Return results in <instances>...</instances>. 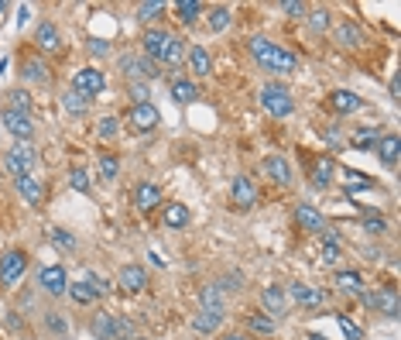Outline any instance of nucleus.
Here are the masks:
<instances>
[{
  "mask_svg": "<svg viewBox=\"0 0 401 340\" xmlns=\"http://www.w3.org/2000/svg\"><path fill=\"white\" fill-rule=\"evenodd\" d=\"M247 48H250V55H254V62L261 69H267V73H299V55H292L288 48L261 38V35H254Z\"/></svg>",
  "mask_w": 401,
  "mask_h": 340,
  "instance_id": "obj_1",
  "label": "nucleus"
},
{
  "mask_svg": "<svg viewBox=\"0 0 401 340\" xmlns=\"http://www.w3.org/2000/svg\"><path fill=\"white\" fill-rule=\"evenodd\" d=\"M35 161H38V155H35V144H31V141H14V144L4 152V169H7L14 179L31 176Z\"/></svg>",
  "mask_w": 401,
  "mask_h": 340,
  "instance_id": "obj_2",
  "label": "nucleus"
},
{
  "mask_svg": "<svg viewBox=\"0 0 401 340\" xmlns=\"http://www.w3.org/2000/svg\"><path fill=\"white\" fill-rule=\"evenodd\" d=\"M261 107H264L271 117H288L295 110V97L285 83H264L261 86Z\"/></svg>",
  "mask_w": 401,
  "mask_h": 340,
  "instance_id": "obj_3",
  "label": "nucleus"
},
{
  "mask_svg": "<svg viewBox=\"0 0 401 340\" xmlns=\"http://www.w3.org/2000/svg\"><path fill=\"white\" fill-rule=\"evenodd\" d=\"M24 272H28V251L7 248L0 255V285L4 289H18L21 282H24Z\"/></svg>",
  "mask_w": 401,
  "mask_h": 340,
  "instance_id": "obj_4",
  "label": "nucleus"
},
{
  "mask_svg": "<svg viewBox=\"0 0 401 340\" xmlns=\"http://www.w3.org/2000/svg\"><path fill=\"white\" fill-rule=\"evenodd\" d=\"M69 90H76L79 97H100L103 90H107V73L103 69H93V65H86V69H79L76 76H73V86Z\"/></svg>",
  "mask_w": 401,
  "mask_h": 340,
  "instance_id": "obj_5",
  "label": "nucleus"
},
{
  "mask_svg": "<svg viewBox=\"0 0 401 340\" xmlns=\"http://www.w3.org/2000/svg\"><path fill=\"white\" fill-rule=\"evenodd\" d=\"M117 65H120V73L127 76V83H144V80H154L158 76V65H154L151 59H144V55H120L117 59Z\"/></svg>",
  "mask_w": 401,
  "mask_h": 340,
  "instance_id": "obj_6",
  "label": "nucleus"
},
{
  "mask_svg": "<svg viewBox=\"0 0 401 340\" xmlns=\"http://www.w3.org/2000/svg\"><path fill=\"white\" fill-rule=\"evenodd\" d=\"M0 120H4L7 134H11L14 141H31V134H35V120H31V114H21V110L4 107V110H0Z\"/></svg>",
  "mask_w": 401,
  "mask_h": 340,
  "instance_id": "obj_7",
  "label": "nucleus"
},
{
  "mask_svg": "<svg viewBox=\"0 0 401 340\" xmlns=\"http://www.w3.org/2000/svg\"><path fill=\"white\" fill-rule=\"evenodd\" d=\"M38 289L41 292H48V296H65V289H69L65 268H62V265H41L38 268Z\"/></svg>",
  "mask_w": 401,
  "mask_h": 340,
  "instance_id": "obj_8",
  "label": "nucleus"
},
{
  "mask_svg": "<svg viewBox=\"0 0 401 340\" xmlns=\"http://www.w3.org/2000/svg\"><path fill=\"white\" fill-rule=\"evenodd\" d=\"M169 41H172V31H165V28H148L144 35H141V48H144V59H151L154 65L165 59V48H169Z\"/></svg>",
  "mask_w": 401,
  "mask_h": 340,
  "instance_id": "obj_9",
  "label": "nucleus"
},
{
  "mask_svg": "<svg viewBox=\"0 0 401 340\" xmlns=\"http://www.w3.org/2000/svg\"><path fill=\"white\" fill-rule=\"evenodd\" d=\"M127 124H131L134 131L148 134V131H154V127L161 124V114H158L154 103H134L131 110H127Z\"/></svg>",
  "mask_w": 401,
  "mask_h": 340,
  "instance_id": "obj_10",
  "label": "nucleus"
},
{
  "mask_svg": "<svg viewBox=\"0 0 401 340\" xmlns=\"http://www.w3.org/2000/svg\"><path fill=\"white\" fill-rule=\"evenodd\" d=\"M117 289H124L127 296L144 292V289H148V272H144L141 265H124V268L117 272Z\"/></svg>",
  "mask_w": 401,
  "mask_h": 340,
  "instance_id": "obj_11",
  "label": "nucleus"
},
{
  "mask_svg": "<svg viewBox=\"0 0 401 340\" xmlns=\"http://www.w3.org/2000/svg\"><path fill=\"white\" fill-rule=\"evenodd\" d=\"M363 302L367 306H374L378 309V317H387V320H395L401 313V302H398V292L395 289H378V296H367V292H360Z\"/></svg>",
  "mask_w": 401,
  "mask_h": 340,
  "instance_id": "obj_12",
  "label": "nucleus"
},
{
  "mask_svg": "<svg viewBox=\"0 0 401 340\" xmlns=\"http://www.w3.org/2000/svg\"><path fill=\"white\" fill-rule=\"evenodd\" d=\"M285 296L295 302V306H306V309H319V306L326 302L323 289H312V285H306V282H295V285H288Z\"/></svg>",
  "mask_w": 401,
  "mask_h": 340,
  "instance_id": "obj_13",
  "label": "nucleus"
},
{
  "mask_svg": "<svg viewBox=\"0 0 401 340\" xmlns=\"http://www.w3.org/2000/svg\"><path fill=\"white\" fill-rule=\"evenodd\" d=\"M230 200L237 203L240 210H254V203H257V189H254V182L247 176H237V179L230 182Z\"/></svg>",
  "mask_w": 401,
  "mask_h": 340,
  "instance_id": "obj_14",
  "label": "nucleus"
},
{
  "mask_svg": "<svg viewBox=\"0 0 401 340\" xmlns=\"http://www.w3.org/2000/svg\"><path fill=\"white\" fill-rule=\"evenodd\" d=\"M295 223H299L302 230H309V234H323L326 230L323 213H319L312 203H299V206H295Z\"/></svg>",
  "mask_w": 401,
  "mask_h": 340,
  "instance_id": "obj_15",
  "label": "nucleus"
},
{
  "mask_svg": "<svg viewBox=\"0 0 401 340\" xmlns=\"http://www.w3.org/2000/svg\"><path fill=\"white\" fill-rule=\"evenodd\" d=\"M264 172H267V179L274 182V186H292V182H295V172H292L288 159H282V155L264 159Z\"/></svg>",
  "mask_w": 401,
  "mask_h": 340,
  "instance_id": "obj_16",
  "label": "nucleus"
},
{
  "mask_svg": "<svg viewBox=\"0 0 401 340\" xmlns=\"http://www.w3.org/2000/svg\"><path fill=\"white\" fill-rule=\"evenodd\" d=\"M134 206H137L141 213L161 206V189H158L154 182H137V186H134Z\"/></svg>",
  "mask_w": 401,
  "mask_h": 340,
  "instance_id": "obj_17",
  "label": "nucleus"
},
{
  "mask_svg": "<svg viewBox=\"0 0 401 340\" xmlns=\"http://www.w3.org/2000/svg\"><path fill=\"white\" fill-rule=\"evenodd\" d=\"M261 306H264L267 317H282L288 309V296L282 285H267V289H261Z\"/></svg>",
  "mask_w": 401,
  "mask_h": 340,
  "instance_id": "obj_18",
  "label": "nucleus"
},
{
  "mask_svg": "<svg viewBox=\"0 0 401 340\" xmlns=\"http://www.w3.org/2000/svg\"><path fill=\"white\" fill-rule=\"evenodd\" d=\"M14 186H18L21 200L38 210L41 200H45V186H41V179H35V176H21V179H14Z\"/></svg>",
  "mask_w": 401,
  "mask_h": 340,
  "instance_id": "obj_19",
  "label": "nucleus"
},
{
  "mask_svg": "<svg viewBox=\"0 0 401 340\" xmlns=\"http://www.w3.org/2000/svg\"><path fill=\"white\" fill-rule=\"evenodd\" d=\"M360 107H363V100L353 90H333L329 93V110H336V114H357Z\"/></svg>",
  "mask_w": 401,
  "mask_h": 340,
  "instance_id": "obj_20",
  "label": "nucleus"
},
{
  "mask_svg": "<svg viewBox=\"0 0 401 340\" xmlns=\"http://www.w3.org/2000/svg\"><path fill=\"white\" fill-rule=\"evenodd\" d=\"M374 148H378V159H381L384 169H395V165H398V152H401L398 134H381V141H378Z\"/></svg>",
  "mask_w": 401,
  "mask_h": 340,
  "instance_id": "obj_21",
  "label": "nucleus"
},
{
  "mask_svg": "<svg viewBox=\"0 0 401 340\" xmlns=\"http://www.w3.org/2000/svg\"><path fill=\"white\" fill-rule=\"evenodd\" d=\"M35 45H38V52H58L62 38H58V28L52 21H41L35 28Z\"/></svg>",
  "mask_w": 401,
  "mask_h": 340,
  "instance_id": "obj_22",
  "label": "nucleus"
},
{
  "mask_svg": "<svg viewBox=\"0 0 401 340\" xmlns=\"http://www.w3.org/2000/svg\"><path fill=\"white\" fill-rule=\"evenodd\" d=\"M189 206L186 203H165L161 206V221H165V227H172V230H182L186 223H189Z\"/></svg>",
  "mask_w": 401,
  "mask_h": 340,
  "instance_id": "obj_23",
  "label": "nucleus"
},
{
  "mask_svg": "<svg viewBox=\"0 0 401 340\" xmlns=\"http://www.w3.org/2000/svg\"><path fill=\"white\" fill-rule=\"evenodd\" d=\"M189 69L196 80H203V76H210L213 73V55L203 48V45H192L189 48Z\"/></svg>",
  "mask_w": 401,
  "mask_h": 340,
  "instance_id": "obj_24",
  "label": "nucleus"
},
{
  "mask_svg": "<svg viewBox=\"0 0 401 340\" xmlns=\"http://www.w3.org/2000/svg\"><path fill=\"white\" fill-rule=\"evenodd\" d=\"M333 38H336V45H343V48H357L363 41V31H360V24H353V21H340L336 31H333Z\"/></svg>",
  "mask_w": 401,
  "mask_h": 340,
  "instance_id": "obj_25",
  "label": "nucleus"
},
{
  "mask_svg": "<svg viewBox=\"0 0 401 340\" xmlns=\"http://www.w3.org/2000/svg\"><path fill=\"white\" fill-rule=\"evenodd\" d=\"M381 141V131H378V124H367V127H357V131H350V144L357 148V152H367V148H374Z\"/></svg>",
  "mask_w": 401,
  "mask_h": 340,
  "instance_id": "obj_26",
  "label": "nucleus"
},
{
  "mask_svg": "<svg viewBox=\"0 0 401 340\" xmlns=\"http://www.w3.org/2000/svg\"><path fill=\"white\" fill-rule=\"evenodd\" d=\"M169 93H172L175 103H192V100H199V83L196 80H172Z\"/></svg>",
  "mask_w": 401,
  "mask_h": 340,
  "instance_id": "obj_27",
  "label": "nucleus"
},
{
  "mask_svg": "<svg viewBox=\"0 0 401 340\" xmlns=\"http://www.w3.org/2000/svg\"><path fill=\"white\" fill-rule=\"evenodd\" d=\"M223 326V313H210V309H199L196 317H192V330L196 334H216Z\"/></svg>",
  "mask_w": 401,
  "mask_h": 340,
  "instance_id": "obj_28",
  "label": "nucleus"
},
{
  "mask_svg": "<svg viewBox=\"0 0 401 340\" xmlns=\"http://www.w3.org/2000/svg\"><path fill=\"white\" fill-rule=\"evenodd\" d=\"M336 289L343 292V296H360L363 292V275L360 272H336Z\"/></svg>",
  "mask_w": 401,
  "mask_h": 340,
  "instance_id": "obj_29",
  "label": "nucleus"
},
{
  "mask_svg": "<svg viewBox=\"0 0 401 340\" xmlns=\"http://www.w3.org/2000/svg\"><path fill=\"white\" fill-rule=\"evenodd\" d=\"M90 334L96 340H117L114 334V313H96L93 323H90Z\"/></svg>",
  "mask_w": 401,
  "mask_h": 340,
  "instance_id": "obj_30",
  "label": "nucleus"
},
{
  "mask_svg": "<svg viewBox=\"0 0 401 340\" xmlns=\"http://www.w3.org/2000/svg\"><path fill=\"white\" fill-rule=\"evenodd\" d=\"M274 326H278V320H274V317H267V313H250V317H247V330H250V334H257V337H271V334H274Z\"/></svg>",
  "mask_w": 401,
  "mask_h": 340,
  "instance_id": "obj_31",
  "label": "nucleus"
},
{
  "mask_svg": "<svg viewBox=\"0 0 401 340\" xmlns=\"http://www.w3.org/2000/svg\"><path fill=\"white\" fill-rule=\"evenodd\" d=\"M21 76H24L28 83H48V69H45V62H41L38 55H31V59H24Z\"/></svg>",
  "mask_w": 401,
  "mask_h": 340,
  "instance_id": "obj_32",
  "label": "nucleus"
},
{
  "mask_svg": "<svg viewBox=\"0 0 401 340\" xmlns=\"http://www.w3.org/2000/svg\"><path fill=\"white\" fill-rule=\"evenodd\" d=\"M306 21L316 35H323V31H329V24H333V11H329V7H316V11L306 14Z\"/></svg>",
  "mask_w": 401,
  "mask_h": 340,
  "instance_id": "obj_33",
  "label": "nucleus"
},
{
  "mask_svg": "<svg viewBox=\"0 0 401 340\" xmlns=\"http://www.w3.org/2000/svg\"><path fill=\"white\" fill-rule=\"evenodd\" d=\"M199 11H203L199 0H178V4H175V18L182 21V24H196V21H199Z\"/></svg>",
  "mask_w": 401,
  "mask_h": 340,
  "instance_id": "obj_34",
  "label": "nucleus"
},
{
  "mask_svg": "<svg viewBox=\"0 0 401 340\" xmlns=\"http://www.w3.org/2000/svg\"><path fill=\"white\" fill-rule=\"evenodd\" d=\"M62 107H65V114H76V117H82V114L90 110V100H86V97H79L76 90H65V93H62Z\"/></svg>",
  "mask_w": 401,
  "mask_h": 340,
  "instance_id": "obj_35",
  "label": "nucleus"
},
{
  "mask_svg": "<svg viewBox=\"0 0 401 340\" xmlns=\"http://www.w3.org/2000/svg\"><path fill=\"white\" fill-rule=\"evenodd\" d=\"M4 97H7V103H4V107L21 110V114H31V93H28V90H7Z\"/></svg>",
  "mask_w": 401,
  "mask_h": 340,
  "instance_id": "obj_36",
  "label": "nucleus"
},
{
  "mask_svg": "<svg viewBox=\"0 0 401 340\" xmlns=\"http://www.w3.org/2000/svg\"><path fill=\"white\" fill-rule=\"evenodd\" d=\"M165 65H182L186 62V41L178 38V35H172V41H169V48H165Z\"/></svg>",
  "mask_w": 401,
  "mask_h": 340,
  "instance_id": "obj_37",
  "label": "nucleus"
},
{
  "mask_svg": "<svg viewBox=\"0 0 401 340\" xmlns=\"http://www.w3.org/2000/svg\"><path fill=\"white\" fill-rule=\"evenodd\" d=\"M199 302H203V309H210V313H223V292H220L216 285H206L203 296H199Z\"/></svg>",
  "mask_w": 401,
  "mask_h": 340,
  "instance_id": "obj_38",
  "label": "nucleus"
},
{
  "mask_svg": "<svg viewBox=\"0 0 401 340\" xmlns=\"http://www.w3.org/2000/svg\"><path fill=\"white\" fill-rule=\"evenodd\" d=\"M165 14V4L161 0H144V4H137V21H144V24H151L154 18H161Z\"/></svg>",
  "mask_w": 401,
  "mask_h": 340,
  "instance_id": "obj_39",
  "label": "nucleus"
},
{
  "mask_svg": "<svg viewBox=\"0 0 401 340\" xmlns=\"http://www.w3.org/2000/svg\"><path fill=\"white\" fill-rule=\"evenodd\" d=\"M65 292L73 296V302H76V306H93V302H96V292L90 289V285H86V282H76V285H69Z\"/></svg>",
  "mask_w": 401,
  "mask_h": 340,
  "instance_id": "obj_40",
  "label": "nucleus"
},
{
  "mask_svg": "<svg viewBox=\"0 0 401 340\" xmlns=\"http://www.w3.org/2000/svg\"><path fill=\"white\" fill-rule=\"evenodd\" d=\"M117 172H120V161H117V155H100V161H96V176L100 179H117Z\"/></svg>",
  "mask_w": 401,
  "mask_h": 340,
  "instance_id": "obj_41",
  "label": "nucleus"
},
{
  "mask_svg": "<svg viewBox=\"0 0 401 340\" xmlns=\"http://www.w3.org/2000/svg\"><path fill=\"white\" fill-rule=\"evenodd\" d=\"M206 24H210L213 35H220V31H227L230 28V7H213L210 18H206Z\"/></svg>",
  "mask_w": 401,
  "mask_h": 340,
  "instance_id": "obj_42",
  "label": "nucleus"
},
{
  "mask_svg": "<svg viewBox=\"0 0 401 340\" xmlns=\"http://www.w3.org/2000/svg\"><path fill=\"white\" fill-rule=\"evenodd\" d=\"M343 182H346V189H374V179H367L357 169H343Z\"/></svg>",
  "mask_w": 401,
  "mask_h": 340,
  "instance_id": "obj_43",
  "label": "nucleus"
},
{
  "mask_svg": "<svg viewBox=\"0 0 401 340\" xmlns=\"http://www.w3.org/2000/svg\"><path fill=\"white\" fill-rule=\"evenodd\" d=\"M336 323H340V330H343V337H346V340H363L360 323H353L350 317H343V313H336Z\"/></svg>",
  "mask_w": 401,
  "mask_h": 340,
  "instance_id": "obj_44",
  "label": "nucleus"
},
{
  "mask_svg": "<svg viewBox=\"0 0 401 340\" xmlns=\"http://www.w3.org/2000/svg\"><path fill=\"white\" fill-rule=\"evenodd\" d=\"M360 227L367 230V234H374V238H378V234H384V230H387V221H384L381 213H367V217L360 221Z\"/></svg>",
  "mask_w": 401,
  "mask_h": 340,
  "instance_id": "obj_45",
  "label": "nucleus"
},
{
  "mask_svg": "<svg viewBox=\"0 0 401 340\" xmlns=\"http://www.w3.org/2000/svg\"><path fill=\"white\" fill-rule=\"evenodd\" d=\"M69 186H73L76 193H90V172H86V169H73V172H69Z\"/></svg>",
  "mask_w": 401,
  "mask_h": 340,
  "instance_id": "obj_46",
  "label": "nucleus"
},
{
  "mask_svg": "<svg viewBox=\"0 0 401 340\" xmlns=\"http://www.w3.org/2000/svg\"><path fill=\"white\" fill-rule=\"evenodd\" d=\"M52 244H55V248H62V251H76V238H73L69 230H62V227H55V230H52Z\"/></svg>",
  "mask_w": 401,
  "mask_h": 340,
  "instance_id": "obj_47",
  "label": "nucleus"
},
{
  "mask_svg": "<svg viewBox=\"0 0 401 340\" xmlns=\"http://www.w3.org/2000/svg\"><path fill=\"white\" fill-rule=\"evenodd\" d=\"M117 124H120L117 117H103V120H100V127H96V131H100V138H103V141H114L117 131H120Z\"/></svg>",
  "mask_w": 401,
  "mask_h": 340,
  "instance_id": "obj_48",
  "label": "nucleus"
},
{
  "mask_svg": "<svg viewBox=\"0 0 401 340\" xmlns=\"http://www.w3.org/2000/svg\"><path fill=\"white\" fill-rule=\"evenodd\" d=\"M333 159H323L319 165H316V186H329V176H333Z\"/></svg>",
  "mask_w": 401,
  "mask_h": 340,
  "instance_id": "obj_49",
  "label": "nucleus"
},
{
  "mask_svg": "<svg viewBox=\"0 0 401 340\" xmlns=\"http://www.w3.org/2000/svg\"><path fill=\"white\" fill-rule=\"evenodd\" d=\"M86 285H90V289H93V292H96V299L110 292V282H107V279H100V275H93V272L86 275Z\"/></svg>",
  "mask_w": 401,
  "mask_h": 340,
  "instance_id": "obj_50",
  "label": "nucleus"
},
{
  "mask_svg": "<svg viewBox=\"0 0 401 340\" xmlns=\"http://www.w3.org/2000/svg\"><path fill=\"white\" fill-rule=\"evenodd\" d=\"M127 93L134 97V103H148V83H127Z\"/></svg>",
  "mask_w": 401,
  "mask_h": 340,
  "instance_id": "obj_51",
  "label": "nucleus"
},
{
  "mask_svg": "<svg viewBox=\"0 0 401 340\" xmlns=\"http://www.w3.org/2000/svg\"><path fill=\"white\" fill-rule=\"evenodd\" d=\"M282 11H285L288 18H306V4H302V0H285V4H282Z\"/></svg>",
  "mask_w": 401,
  "mask_h": 340,
  "instance_id": "obj_52",
  "label": "nucleus"
},
{
  "mask_svg": "<svg viewBox=\"0 0 401 340\" xmlns=\"http://www.w3.org/2000/svg\"><path fill=\"white\" fill-rule=\"evenodd\" d=\"M340 258H343L340 255V244H323V265H336Z\"/></svg>",
  "mask_w": 401,
  "mask_h": 340,
  "instance_id": "obj_53",
  "label": "nucleus"
},
{
  "mask_svg": "<svg viewBox=\"0 0 401 340\" xmlns=\"http://www.w3.org/2000/svg\"><path fill=\"white\" fill-rule=\"evenodd\" d=\"M90 52H93V55H107V52H110V45H107L103 38H90Z\"/></svg>",
  "mask_w": 401,
  "mask_h": 340,
  "instance_id": "obj_54",
  "label": "nucleus"
},
{
  "mask_svg": "<svg viewBox=\"0 0 401 340\" xmlns=\"http://www.w3.org/2000/svg\"><path fill=\"white\" fill-rule=\"evenodd\" d=\"M48 323H52V330H55V334H62V330H65V323H62V320H58V317H55V313H52V320H48Z\"/></svg>",
  "mask_w": 401,
  "mask_h": 340,
  "instance_id": "obj_55",
  "label": "nucleus"
},
{
  "mask_svg": "<svg viewBox=\"0 0 401 340\" xmlns=\"http://www.w3.org/2000/svg\"><path fill=\"white\" fill-rule=\"evenodd\" d=\"M223 340H247V337H244V334H227Z\"/></svg>",
  "mask_w": 401,
  "mask_h": 340,
  "instance_id": "obj_56",
  "label": "nucleus"
},
{
  "mask_svg": "<svg viewBox=\"0 0 401 340\" xmlns=\"http://www.w3.org/2000/svg\"><path fill=\"white\" fill-rule=\"evenodd\" d=\"M309 340H326L323 334H309Z\"/></svg>",
  "mask_w": 401,
  "mask_h": 340,
  "instance_id": "obj_57",
  "label": "nucleus"
},
{
  "mask_svg": "<svg viewBox=\"0 0 401 340\" xmlns=\"http://www.w3.org/2000/svg\"><path fill=\"white\" fill-rule=\"evenodd\" d=\"M4 11H7V4H4V0H0V14H4Z\"/></svg>",
  "mask_w": 401,
  "mask_h": 340,
  "instance_id": "obj_58",
  "label": "nucleus"
},
{
  "mask_svg": "<svg viewBox=\"0 0 401 340\" xmlns=\"http://www.w3.org/2000/svg\"><path fill=\"white\" fill-rule=\"evenodd\" d=\"M134 340H144V337H134Z\"/></svg>",
  "mask_w": 401,
  "mask_h": 340,
  "instance_id": "obj_59",
  "label": "nucleus"
}]
</instances>
